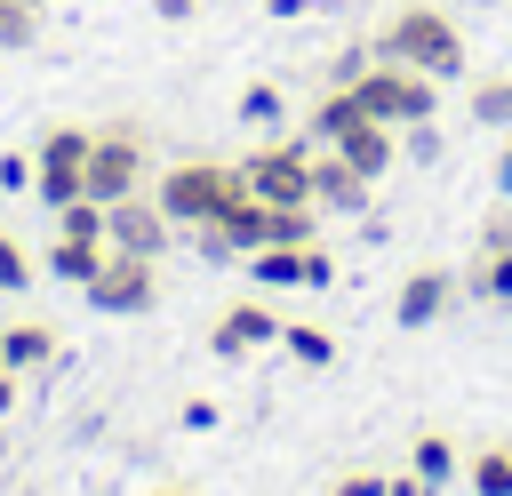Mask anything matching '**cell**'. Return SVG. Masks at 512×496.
I'll return each instance as SVG.
<instances>
[{
	"label": "cell",
	"instance_id": "19",
	"mask_svg": "<svg viewBox=\"0 0 512 496\" xmlns=\"http://www.w3.org/2000/svg\"><path fill=\"white\" fill-rule=\"evenodd\" d=\"M352 120H368V112H360V96H352V88H320V104H312V136H320V144H336Z\"/></svg>",
	"mask_w": 512,
	"mask_h": 496
},
{
	"label": "cell",
	"instance_id": "21",
	"mask_svg": "<svg viewBox=\"0 0 512 496\" xmlns=\"http://www.w3.org/2000/svg\"><path fill=\"white\" fill-rule=\"evenodd\" d=\"M312 248V240H304ZM304 248H256V288H304Z\"/></svg>",
	"mask_w": 512,
	"mask_h": 496
},
{
	"label": "cell",
	"instance_id": "10",
	"mask_svg": "<svg viewBox=\"0 0 512 496\" xmlns=\"http://www.w3.org/2000/svg\"><path fill=\"white\" fill-rule=\"evenodd\" d=\"M264 344H280V312H272L264 296H232V304L216 312V328H208V352H216V360H248V352H264Z\"/></svg>",
	"mask_w": 512,
	"mask_h": 496
},
{
	"label": "cell",
	"instance_id": "29",
	"mask_svg": "<svg viewBox=\"0 0 512 496\" xmlns=\"http://www.w3.org/2000/svg\"><path fill=\"white\" fill-rule=\"evenodd\" d=\"M368 56H376V48H344V56L328 64V88H352V80L368 72Z\"/></svg>",
	"mask_w": 512,
	"mask_h": 496
},
{
	"label": "cell",
	"instance_id": "20",
	"mask_svg": "<svg viewBox=\"0 0 512 496\" xmlns=\"http://www.w3.org/2000/svg\"><path fill=\"white\" fill-rule=\"evenodd\" d=\"M464 480H472V496H512V448H472Z\"/></svg>",
	"mask_w": 512,
	"mask_h": 496
},
{
	"label": "cell",
	"instance_id": "9",
	"mask_svg": "<svg viewBox=\"0 0 512 496\" xmlns=\"http://www.w3.org/2000/svg\"><path fill=\"white\" fill-rule=\"evenodd\" d=\"M168 240H176V224H168V208H160L152 192H128V200L104 208V248H128V256H152V264H160Z\"/></svg>",
	"mask_w": 512,
	"mask_h": 496
},
{
	"label": "cell",
	"instance_id": "27",
	"mask_svg": "<svg viewBox=\"0 0 512 496\" xmlns=\"http://www.w3.org/2000/svg\"><path fill=\"white\" fill-rule=\"evenodd\" d=\"M400 152H408V160H440V128H432V120H408V128H400Z\"/></svg>",
	"mask_w": 512,
	"mask_h": 496
},
{
	"label": "cell",
	"instance_id": "13",
	"mask_svg": "<svg viewBox=\"0 0 512 496\" xmlns=\"http://www.w3.org/2000/svg\"><path fill=\"white\" fill-rule=\"evenodd\" d=\"M328 152H336V160H352V168H360V176L376 184V176H384V168L400 160V128H392V120H352V128H344V136H336Z\"/></svg>",
	"mask_w": 512,
	"mask_h": 496
},
{
	"label": "cell",
	"instance_id": "32",
	"mask_svg": "<svg viewBox=\"0 0 512 496\" xmlns=\"http://www.w3.org/2000/svg\"><path fill=\"white\" fill-rule=\"evenodd\" d=\"M328 496H384V472H344Z\"/></svg>",
	"mask_w": 512,
	"mask_h": 496
},
{
	"label": "cell",
	"instance_id": "39",
	"mask_svg": "<svg viewBox=\"0 0 512 496\" xmlns=\"http://www.w3.org/2000/svg\"><path fill=\"white\" fill-rule=\"evenodd\" d=\"M152 496H192V488H152Z\"/></svg>",
	"mask_w": 512,
	"mask_h": 496
},
{
	"label": "cell",
	"instance_id": "8",
	"mask_svg": "<svg viewBox=\"0 0 512 496\" xmlns=\"http://www.w3.org/2000/svg\"><path fill=\"white\" fill-rule=\"evenodd\" d=\"M80 296H88L96 312H112V320H136V312H152V304H160V272H152V256H128V248H112Z\"/></svg>",
	"mask_w": 512,
	"mask_h": 496
},
{
	"label": "cell",
	"instance_id": "33",
	"mask_svg": "<svg viewBox=\"0 0 512 496\" xmlns=\"http://www.w3.org/2000/svg\"><path fill=\"white\" fill-rule=\"evenodd\" d=\"M184 424L192 432H216V400H184Z\"/></svg>",
	"mask_w": 512,
	"mask_h": 496
},
{
	"label": "cell",
	"instance_id": "4",
	"mask_svg": "<svg viewBox=\"0 0 512 496\" xmlns=\"http://www.w3.org/2000/svg\"><path fill=\"white\" fill-rule=\"evenodd\" d=\"M352 96H360L368 120H392V128L440 112V80H432V72H408V64H392V56H368V72L352 80Z\"/></svg>",
	"mask_w": 512,
	"mask_h": 496
},
{
	"label": "cell",
	"instance_id": "36",
	"mask_svg": "<svg viewBox=\"0 0 512 496\" xmlns=\"http://www.w3.org/2000/svg\"><path fill=\"white\" fill-rule=\"evenodd\" d=\"M152 8H160V16H168V24H184V16H192V8H200V0H152Z\"/></svg>",
	"mask_w": 512,
	"mask_h": 496
},
{
	"label": "cell",
	"instance_id": "17",
	"mask_svg": "<svg viewBox=\"0 0 512 496\" xmlns=\"http://www.w3.org/2000/svg\"><path fill=\"white\" fill-rule=\"evenodd\" d=\"M456 464H464V456H456V440H448V432H416V448H408V472H416V480L448 488V480H456Z\"/></svg>",
	"mask_w": 512,
	"mask_h": 496
},
{
	"label": "cell",
	"instance_id": "1",
	"mask_svg": "<svg viewBox=\"0 0 512 496\" xmlns=\"http://www.w3.org/2000/svg\"><path fill=\"white\" fill-rule=\"evenodd\" d=\"M376 56L408 64V72H432V80H456V72H464V32H456V16H448V8L408 0V8L376 32Z\"/></svg>",
	"mask_w": 512,
	"mask_h": 496
},
{
	"label": "cell",
	"instance_id": "12",
	"mask_svg": "<svg viewBox=\"0 0 512 496\" xmlns=\"http://www.w3.org/2000/svg\"><path fill=\"white\" fill-rule=\"evenodd\" d=\"M312 208H328V216H360L368 208V176L352 160H336L328 144L312 152Z\"/></svg>",
	"mask_w": 512,
	"mask_h": 496
},
{
	"label": "cell",
	"instance_id": "15",
	"mask_svg": "<svg viewBox=\"0 0 512 496\" xmlns=\"http://www.w3.org/2000/svg\"><path fill=\"white\" fill-rule=\"evenodd\" d=\"M464 296L472 304H512V248H480L472 272H464Z\"/></svg>",
	"mask_w": 512,
	"mask_h": 496
},
{
	"label": "cell",
	"instance_id": "26",
	"mask_svg": "<svg viewBox=\"0 0 512 496\" xmlns=\"http://www.w3.org/2000/svg\"><path fill=\"white\" fill-rule=\"evenodd\" d=\"M0 288H8V296H16V288H32V256H24L8 232H0Z\"/></svg>",
	"mask_w": 512,
	"mask_h": 496
},
{
	"label": "cell",
	"instance_id": "7",
	"mask_svg": "<svg viewBox=\"0 0 512 496\" xmlns=\"http://www.w3.org/2000/svg\"><path fill=\"white\" fill-rule=\"evenodd\" d=\"M32 192H40L48 208H64V200L88 192V128L56 120V128L40 136V152H32Z\"/></svg>",
	"mask_w": 512,
	"mask_h": 496
},
{
	"label": "cell",
	"instance_id": "35",
	"mask_svg": "<svg viewBox=\"0 0 512 496\" xmlns=\"http://www.w3.org/2000/svg\"><path fill=\"white\" fill-rule=\"evenodd\" d=\"M496 192L512 200V128H504V152H496Z\"/></svg>",
	"mask_w": 512,
	"mask_h": 496
},
{
	"label": "cell",
	"instance_id": "2",
	"mask_svg": "<svg viewBox=\"0 0 512 496\" xmlns=\"http://www.w3.org/2000/svg\"><path fill=\"white\" fill-rule=\"evenodd\" d=\"M240 192H248V184H240V168H232V160H176V168H160V184H152V200L168 208V224H176V232L216 224Z\"/></svg>",
	"mask_w": 512,
	"mask_h": 496
},
{
	"label": "cell",
	"instance_id": "16",
	"mask_svg": "<svg viewBox=\"0 0 512 496\" xmlns=\"http://www.w3.org/2000/svg\"><path fill=\"white\" fill-rule=\"evenodd\" d=\"M104 256H112V248H104V240H64V232H56V240H48V272H56V280H72V288H88V280H96V264H104Z\"/></svg>",
	"mask_w": 512,
	"mask_h": 496
},
{
	"label": "cell",
	"instance_id": "6",
	"mask_svg": "<svg viewBox=\"0 0 512 496\" xmlns=\"http://www.w3.org/2000/svg\"><path fill=\"white\" fill-rule=\"evenodd\" d=\"M240 168V184L256 192V200H280V208H312V144H256L248 160H232Z\"/></svg>",
	"mask_w": 512,
	"mask_h": 496
},
{
	"label": "cell",
	"instance_id": "40",
	"mask_svg": "<svg viewBox=\"0 0 512 496\" xmlns=\"http://www.w3.org/2000/svg\"><path fill=\"white\" fill-rule=\"evenodd\" d=\"M0 368H8V360H0Z\"/></svg>",
	"mask_w": 512,
	"mask_h": 496
},
{
	"label": "cell",
	"instance_id": "23",
	"mask_svg": "<svg viewBox=\"0 0 512 496\" xmlns=\"http://www.w3.org/2000/svg\"><path fill=\"white\" fill-rule=\"evenodd\" d=\"M56 232H64V240H104V200H88V192L64 200V208H56Z\"/></svg>",
	"mask_w": 512,
	"mask_h": 496
},
{
	"label": "cell",
	"instance_id": "34",
	"mask_svg": "<svg viewBox=\"0 0 512 496\" xmlns=\"http://www.w3.org/2000/svg\"><path fill=\"white\" fill-rule=\"evenodd\" d=\"M384 496H440L432 480H416V472H400V480H384Z\"/></svg>",
	"mask_w": 512,
	"mask_h": 496
},
{
	"label": "cell",
	"instance_id": "22",
	"mask_svg": "<svg viewBox=\"0 0 512 496\" xmlns=\"http://www.w3.org/2000/svg\"><path fill=\"white\" fill-rule=\"evenodd\" d=\"M280 344H288L304 368H328V360H336V336H328V328H312V320H280Z\"/></svg>",
	"mask_w": 512,
	"mask_h": 496
},
{
	"label": "cell",
	"instance_id": "30",
	"mask_svg": "<svg viewBox=\"0 0 512 496\" xmlns=\"http://www.w3.org/2000/svg\"><path fill=\"white\" fill-rule=\"evenodd\" d=\"M0 192H32V152H0Z\"/></svg>",
	"mask_w": 512,
	"mask_h": 496
},
{
	"label": "cell",
	"instance_id": "37",
	"mask_svg": "<svg viewBox=\"0 0 512 496\" xmlns=\"http://www.w3.org/2000/svg\"><path fill=\"white\" fill-rule=\"evenodd\" d=\"M16 408V368H0V416Z\"/></svg>",
	"mask_w": 512,
	"mask_h": 496
},
{
	"label": "cell",
	"instance_id": "41",
	"mask_svg": "<svg viewBox=\"0 0 512 496\" xmlns=\"http://www.w3.org/2000/svg\"><path fill=\"white\" fill-rule=\"evenodd\" d=\"M32 8H40V0H32Z\"/></svg>",
	"mask_w": 512,
	"mask_h": 496
},
{
	"label": "cell",
	"instance_id": "38",
	"mask_svg": "<svg viewBox=\"0 0 512 496\" xmlns=\"http://www.w3.org/2000/svg\"><path fill=\"white\" fill-rule=\"evenodd\" d=\"M264 8H272V16H304L312 0H264Z\"/></svg>",
	"mask_w": 512,
	"mask_h": 496
},
{
	"label": "cell",
	"instance_id": "18",
	"mask_svg": "<svg viewBox=\"0 0 512 496\" xmlns=\"http://www.w3.org/2000/svg\"><path fill=\"white\" fill-rule=\"evenodd\" d=\"M464 112H472V128H512V72H488V80H472Z\"/></svg>",
	"mask_w": 512,
	"mask_h": 496
},
{
	"label": "cell",
	"instance_id": "14",
	"mask_svg": "<svg viewBox=\"0 0 512 496\" xmlns=\"http://www.w3.org/2000/svg\"><path fill=\"white\" fill-rule=\"evenodd\" d=\"M0 360L24 376V368H48L56 360V328L48 320H16V328H0Z\"/></svg>",
	"mask_w": 512,
	"mask_h": 496
},
{
	"label": "cell",
	"instance_id": "3",
	"mask_svg": "<svg viewBox=\"0 0 512 496\" xmlns=\"http://www.w3.org/2000/svg\"><path fill=\"white\" fill-rule=\"evenodd\" d=\"M232 256H256V248H304L320 224H312V208H280V200H256V192H240L216 224H208Z\"/></svg>",
	"mask_w": 512,
	"mask_h": 496
},
{
	"label": "cell",
	"instance_id": "24",
	"mask_svg": "<svg viewBox=\"0 0 512 496\" xmlns=\"http://www.w3.org/2000/svg\"><path fill=\"white\" fill-rule=\"evenodd\" d=\"M40 40V8L32 0H0V48H32Z\"/></svg>",
	"mask_w": 512,
	"mask_h": 496
},
{
	"label": "cell",
	"instance_id": "25",
	"mask_svg": "<svg viewBox=\"0 0 512 496\" xmlns=\"http://www.w3.org/2000/svg\"><path fill=\"white\" fill-rule=\"evenodd\" d=\"M240 120H248V128H272V120H280V88H272V80H248V88H240Z\"/></svg>",
	"mask_w": 512,
	"mask_h": 496
},
{
	"label": "cell",
	"instance_id": "28",
	"mask_svg": "<svg viewBox=\"0 0 512 496\" xmlns=\"http://www.w3.org/2000/svg\"><path fill=\"white\" fill-rule=\"evenodd\" d=\"M480 248H512V200H496V208L480 216Z\"/></svg>",
	"mask_w": 512,
	"mask_h": 496
},
{
	"label": "cell",
	"instance_id": "11",
	"mask_svg": "<svg viewBox=\"0 0 512 496\" xmlns=\"http://www.w3.org/2000/svg\"><path fill=\"white\" fill-rule=\"evenodd\" d=\"M456 288H464L456 272H440V264H416V272L400 280V296H392V320H400V328H432V320L448 312V296H456Z\"/></svg>",
	"mask_w": 512,
	"mask_h": 496
},
{
	"label": "cell",
	"instance_id": "31",
	"mask_svg": "<svg viewBox=\"0 0 512 496\" xmlns=\"http://www.w3.org/2000/svg\"><path fill=\"white\" fill-rule=\"evenodd\" d=\"M328 280H336V256L312 240V248H304V288H328Z\"/></svg>",
	"mask_w": 512,
	"mask_h": 496
},
{
	"label": "cell",
	"instance_id": "5",
	"mask_svg": "<svg viewBox=\"0 0 512 496\" xmlns=\"http://www.w3.org/2000/svg\"><path fill=\"white\" fill-rule=\"evenodd\" d=\"M128 192H144V136L128 128V120H112V128H88V200H128Z\"/></svg>",
	"mask_w": 512,
	"mask_h": 496
}]
</instances>
